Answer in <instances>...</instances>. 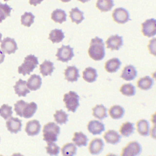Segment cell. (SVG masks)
<instances>
[{
  "label": "cell",
  "mask_w": 156,
  "mask_h": 156,
  "mask_svg": "<svg viewBox=\"0 0 156 156\" xmlns=\"http://www.w3.org/2000/svg\"><path fill=\"white\" fill-rule=\"evenodd\" d=\"M88 55L95 61L102 60L105 55V45L103 40L96 37L92 38L88 49Z\"/></svg>",
  "instance_id": "cell-1"
},
{
  "label": "cell",
  "mask_w": 156,
  "mask_h": 156,
  "mask_svg": "<svg viewBox=\"0 0 156 156\" xmlns=\"http://www.w3.org/2000/svg\"><path fill=\"white\" fill-rule=\"evenodd\" d=\"M60 132V127L54 122H49L46 124L43 129V140L47 143L57 141Z\"/></svg>",
  "instance_id": "cell-2"
},
{
  "label": "cell",
  "mask_w": 156,
  "mask_h": 156,
  "mask_svg": "<svg viewBox=\"0 0 156 156\" xmlns=\"http://www.w3.org/2000/svg\"><path fill=\"white\" fill-rule=\"evenodd\" d=\"M38 64V58L34 55L29 54L25 57L24 62L18 67V71L20 74H22L23 76L30 74V73L37 68Z\"/></svg>",
  "instance_id": "cell-3"
},
{
  "label": "cell",
  "mask_w": 156,
  "mask_h": 156,
  "mask_svg": "<svg viewBox=\"0 0 156 156\" xmlns=\"http://www.w3.org/2000/svg\"><path fill=\"white\" fill-rule=\"evenodd\" d=\"M79 96L77 93L73 91H69L63 96V102L68 111L73 113L76 112L79 107Z\"/></svg>",
  "instance_id": "cell-4"
},
{
  "label": "cell",
  "mask_w": 156,
  "mask_h": 156,
  "mask_svg": "<svg viewBox=\"0 0 156 156\" xmlns=\"http://www.w3.org/2000/svg\"><path fill=\"white\" fill-rule=\"evenodd\" d=\"M141 152V144L136 141H132L122 148L121 156H138Z\"/></svg>",
  "instance_id": "cell-5"
},
{
  "label": "cell",
  "mask_w": 156,
  "mask_h": 156,
  "mask_svg": "<svg viewBox=\"0 0 156 156\" xmlns=\"http://www.w3.org/2000/svg\"><path fill=\"white\" fill-rule=\"evenodd\" d=\"M57 60L62 62H68L71 60L74 56L73 48L69 45H62L57 49V54H55Z\"/></svg>",
  "instance_id": "cell-6"
},
{
  "label": "cell",
  "mask_w": 156,
  "mask_h": 156,
  "mask_svg": "<svg viewBox=\"0 0 156 156\" xmlns=\"http://www.w3.org/2000/svg\"><path fill=\"white\" fill-rule=\"evenodd\" d=\"M143 34L147 37H152L156 35V19L146 20L141 24Z\"/></svg>",
  "instance_id": "cell-7"
},
{
  "label": "cell",
  "mask_w": 156,
  "mask_h": 156,
  "mask_svg": "<svg viewBox=\"0 0 156 156\" xmlns=\"http://www.w3.org/2000/svg\"><path fill=\"white\" fill-rule=\"evenodd\" d=\"M112 17L113 20L118 24H124L130 20L129 12L122 7L115 9L112 13Z\"/></svg>",
  "instance_id": "cell-8"
},
{
  "label": "cell",
  "mask_w": 156,
  "mask_h": 156,
  "mask_svg": "<svg viewBox=\"0 0 156 156\" xmlns=\"http://www.w3.org/2000/svg\"><path fill=\"white\" fill-rule=\"evenodd\" d=\"M1 48L4 53L11 54L15 53L18 49V46L15 39L6 37L1 41Z\"/></svg>",
  "instance_id": "cell-9"
},
{
  "label": "cell",
  "mask_w": 156,
  "mask_h": 156,
  "mask_svg": "<svg viewBox=\"0 0 156 156\" xmlns=\"http://www.w3.org/2000/svg\"><path fill=\"white\" fill-rule=\"evenodd\" d=\"M105 43L108 49L118 51L123 45V39L121 36L115 34L109 37Z\"/></svg>",
  "instance_id": "cell-10"
},
{
  "label": "cell",
  "mask_w": 156,
  "mask_h": 156,
  "mask_svg": "<svg viewBox=\"0 0 156 156\" xmlns=\"http://www.w3.org/2000/svg\"><path fill=\"white\" fill-rule=\"evenodd\" d=\"M104 147V141L100 138H95L90 141L88 146V151L92 155H98L102 152Z\"/></svg>",
  "instance_id": "cell-11"
},
{
  "label": "cell",
  "mask_w": 156,
  "mask_h": 156,
  "mask_svg": "<svg viewBox=\"0 0 156 156\" xmlns=\"http://www.w3.org/2000/svg\"><path fill=\"white\" fill-rule=\"evenodd\" d=\"M87 129L94 135H100L105 130V125L99 120H91L87 124Z\"/></svg>",
  "instance_id": "cell-12"
},
{
  "label": "cell",
  "mask_w": 156,
  "mask_h": 156,
  "mask_svg": "<svg viewBox=\"0 0 156 156\" xmlns=\"http://www.w3.org/2000/svg\"><path fill=\"white\" fill-rule=\"evenodd\" d=\"M41 129V125L40 122L37 119L30 120L27 122L26 127H25V132L29 136H35L38 135Z\"/></svg>",
  "instance_id": "cell-13"
},
{
  "label": "cell",
  "mask_w": 156,
  "mask_h": 156,
  "mask_svg": "<svg viewBox=\"0 0 156 156\" xmlns=\"http://www.w3.org/2000/svg\"><path fill=\"white\" fill-rule=\"evenodd\" d=\"M64 74L65 79L70 82H76L80 77L79 69L75 66H68L64 71Z\"/></svg>",
  "instance_id": "cell-14"
},
{
  "label": "cell",
  "mask_w": 156,
  "mask_h": 156,
  "mask_svg": "<svg viewBox=\"0 0 156 156\" xmlns=\"http://www.w3.org/2000/svg\"><path fill=\"white\" fill-rule=\"evenodd\" d=\"M6 127L7 130L13 133H16L21 131L22 127L21 120L18 118L11 117L6 122Z\"/></svg>",
  "instance_id": "cell-15"
},
{
  "label": "cell",
  "mask_w": 156,
  "mask_h": 156,
  "mask_svg": "<svg viewBox=\"0 0 156 156\" xmlns=\"http://www.w3.org/2000/svg\"><path fill=\"white\" fill-rule=\"evenodd\" d=\"M136 76L137 71L135 67L132 65L126 66L121 74V77L126 81L133 80Z\"/></svg>",
  "instance_id": "cell-16"
},
{
  "label": "cell",
  "mask_w": 156,
  "mask_h": 156,
  "mask_svg": "<svg viewBox=\"0 0 156 156\" xmlns=\"http://www.w3.org/2000/svg\"><path fill=\"white\" fill-rule=\"evenodd\" d=\"M103 137L106 143L113 145L119 143L121 139V135L114 130H107L104 134Z\"/></svg>",
  "instance_id": "cell-17"
},
{
  "label": "cell",
  "mask_w": 156,
  "mask_h": 156,
  "mask_svg": "<svg viewBox=\"0 0 156 156\" xmlns=\"http://www.w3.org/2000/svg\"><path fill=\"white\" fill-rule=\"evenodd\" d=\"M26 82V80H23L21 79H20L14 85L15 92L19 97H25L27 94L30 93V90L27 87Z\"/></svg>",
  "instance_id": "cell-18"
},
{
  "label": "cell",
  "mask_w": 156,
  "mask_h": 156,
  "mask_svg": "<svg viewBox=\"0 0 156 156\" xmlns=\"http://www.w3.org/2000/svg\"><path fill=\"white\" fill-rule=\"evenodd\" d=\"M136 130L138 133L143 136H147L150 133V124L149 122L144 119H141L138 120L136 124Z\"/></svg>",
  "instance_id": "cell-19"
},
{
  "label": "cell",
  "mask_w": 156,
  "mask_h": 156,
  "mask_svg": "<svg viewBox=\"0 0 156 156\" xmlns=\"http://www.w3.org/2000/svg\"><path fill=\"white\" fill-rule=\"evenodd\" d=\"M41 78L39 75L32 74L28 79L26 85L27 88L31 91H35L38 90L41 86Z\"/></svg>",
  "instance_id": "cell-20"
},
{
  "label": "cell",
  "mask_w": 156,
  "mask_h": 156,
  "mask_svg": "<svg viewBox=\"0 0 156 156\" xmlns=\"http://www.w3.org/2000/svg\"><path fill=\"white\" fill-rule=\"evenodd\" d=\"M121 62L118 58H112L108 60L105 63V69L109 73H116L120 68Z\"/></svg>",
  "instance_id": "cell-21"
},
{
  "label": "cell",
  "mask_w": 156,
  "mask_h": 156,
  "mask_svg": "<svg viewBox=\"0 0 156 156\" xmlns=\"http://www.w3.org/2000/svg\"><path fill=\"white\" fill-rule=\"evenodd\" d=\"M98 76L97 70L92 67L86 68L82 73L83 80L88 83H93L95 82L97 79Z\"/></svg>",
  "instance_id": "cell-22"
},
{
  "label": "cell",
  "mask_w": 156,
  "mask_h": 156,
  "mask_svg": "<svg viewBox=\"0 0 156 156\" xmlns=\"http://www.w3.org/2000/svg\"><path fill=\"white\" fill-rule=\"evenodd\" d=\"M73 143L78 147H83L87 145L88 138L82 132H76L72 138Z\"/></svg>",
  "instance_id": "cell-23"
},
{
  "label": "cell",
  "mask_w": 156,
  "mask_h": 156,
  "mask_svg": "<svg viewBox=\"0 0 156 156\" xmlns=\"http://www.w3.org/2000/svg\"><path fill=\"white\" fill-rule=\"evenodd\" d=\"M92 114L96 118L102 120L107 117V109L103 104H97L92 108Z\"/></svg>",
  "instance_id": "cell-24"
},
{
  "label": "cell",
  "mask_w": 156,
  "mask_h": 156,
  "mask_svg": "<svg viewBox=\"0 0 156 156\" xmlns=\"http://www.w3.org/2000/svg\"><path fill=\"white\" fill-rule=\"evenodd\" d=\"M37 110V105L35 102H31L30 103L26 102L22 111V116L25 118H31L34 116Z\"/></svg>",
  "instance_id": "cell-25"
},
{
  "label": "cell",
  "mask_w": 156,
  "mask_h": 156,
  "mask_svg": "<svg viewBox=\"0 0 156 156\" xmlns=\"http://www.w3.org/2000/svg\"><path fill=\"white\" fill-rule=\"evenodd\" d=\"M108 113L112 119H119L124 116L125 110L119 105H114L109 108Z\"/></svg>",
  "instance_id": "cell-26"
},
{
  "label": "cell",
  "mask_w": 156,
  "mask_h": 156,
  "mask_svg": "<svg viewBox=\"0 0 156 156\" xmlns=\"http://www.w3.org/2000/svg\"><path fill=\"white\" fill-rule=\"evenodd\" d=\"M154 79L150 76H146L141 77L137 81V87L142 90H150L154 85Z\"/></svg>",
  "instance_id": "cell-27"
},
{
  "label": "cell",
  "mask_w": 156,
  "mask_h": 156,
  "mask_svg": "<svg viewBox=\"0 0 156 156\" xmlns=\"http://www.w3.org/2000/svg\"><path fill=\"white\" fill-rule=\"evenodd\" d=\"M119 130L121 136L124 137H128L134 132V124L131 122L126 121L121 124Z\"/></svg>",
  "instance_id": "cell-28"
},
{
  "label": "cell",
  "mask_w": 156,
  "mask_h": 156,
  "mask_svg": "<svg viewBox=\"0 0 156 156\" xmlns=\"http://www.w3.org/2000/svg\"><path fill=\"white\" fill-rule=\"evenodd\" d=\"M54 68H55L54 66V63L52 62L47 60H45L40 65V73L44 77L47 76H51L54 71Z\"/></svg>",
  "instance_id": "cell-29"
},
{
  "label": "cell",
  "mask_w": 156,
  "mask_h": 156,
  "mask_svg": "<svg viewBox=\"0 0 156 156\" xmlns=\"http://www.w3.org/2000/svg\"><path fill=\"white\" fill-rule=\"evenodd\" d=\"M69 17L73 23L77 24H80L84 19L83 12L79 9L78 7L73 8L69 12Z\"/></svg>",
  "instance_id": "cell-30"
},
{
  "label": "cell",
  "mask_w": 156,
  "mask_h": 156,
  "mask_svg": "<svg viewBox=\"0 0 156 156\" xmlns=\"http://www.w3.org/2000/svg\"><path fill=\"white\" fill-rule=\"evenodd\" d=\"M66 13L62 9H55L51 13V19L55 22L62 24L66 21Z\"/></svg>",
  "instance_id": "cell-31"
},
{
  "label": "cell",
  "mask_w": 156,
  "mask_h": 156,
  "mask_svg": "<svg viewBox=\"0 0 156 156\" xmlns=\"http://www.w3.org/2000/svg\"><path fill=\"white\" fill-rule=\"evenodd\" d=\"M96 6L101 12L110 11L114 6L113 0H97Z\"/></svg>",
  "instance_id": "cell-32"
},
{
  "label": "cell",
  "mask_w": 156,
  "mask_h": 156,
  "mask_svg": "<svg viewBox=\"0 0 156 156\" xmlns=\"http://www.w3.org/2000/svg\"><path fill=\"white\" fill-rule=\"evenodd\" d=\"M65 38V35L61 29H55L52 30L49 35V39L53 43H58Z\"/></svg>",
  "instance_id": "cell-33"
},
{
  "label": "cell",
  "mask_w": 156,
  "mask_h": 156,
  "mask_svg": "<svg viewBox=\"0 0 156 156\" xmlns=\"http://www.w3.org/2000/svg\"><path fill=\"white\" fill-rule=\"evenodd\" d=\"M61 152L63 156H74L77 153V147L73 143H68L62 146Z\"/></svg>",
  "instance_id": "cell-34"
},
{
  "label": "cell",
  "mask_w": 156,
  "mask_h": 156,
  "mask_svg": "<svg viewBox=\"0 0 156 156\" xmlns=\"http://www.w3.org/2000/svg\"><path fill=\"white\" fill-rule=\"evenodd\" d=\"M54 118L55 121L60 125L66 124L68 121V115L62 109L55 111L54 114Z\"/></svg>",
  "instance_id": "cell-35"
},
{
  "label": "cell",
  "mask_w": 156,
  "mask_h": 156,
  "mask_svg": "<svg viewBox=\"0 0 156 156\" xmlns=\"http://www.w3.org/2000/svg\"><path fill=\"white\" fill-rule=\"evenodd\" d=\"M119 91L122 94L128 97L134 96L136 93V89L135 86L130 83L123 84L121 87Z\"/></svg>",
  "instance_id": "cell-36"
},
{
  "label": "cell",
  "mask_w": 156,
  "mask_h": 156,
  "mask_svg": "<svg viewBox=\"0 0 156 156\" xmlns=\"http://www.w3.org/2000/svg\"><path fill=\"white\" fill-rule=\"evenodd\" d=\"M35 16L31 12H25L21 16V24L30 27L31 24L34 23Z\"/></svg>",
  "instance_id": "cell-37"
},
{
  "label": "cell",
  "mask_w": 156,
  "mask_h": 156,
  "mask_svg": "<svg viewBox=\"0 0 156 156\" xmlns=\"http://www.w3.org/2000/svg\"><path fill=\"white\" fill-rule=\"evenodd\" d=\"M12 7L7 4L0 3V23L10 15Z\"/></svg>",
  "instance_id": "cell-38"
},
{
  "label": "cell",
  "mask_w": 156,
  "mask_h": 156,
  "mask_svg": "<svg viewBox=\"0 0 156 156\" xmlns=\"http://www.w3.org/2000/svg\"><path fill=\"white\" fill-rule=\"evenodd\" d=\"M12 113V108L11 106L8 105L7 104H3L0 107V115L4 119L11 118Z\"/></svg>",
  "instance_id": "cell-39"
},
{
  "label": "cell",
  "mask_w": 156,
  "mask_h": 156,
  "mask_svg": "<svg viewBox=\"0 0 156 156\" xmlns=\"http://www.w3.org/2000/svg\"><path fill=\"white\" fill-rule=\"evenodd\" d=\"M46 152L51 156H57L60 152V147L55 143H48L46 147Z\"/></svg>",
  "instance_id": "cell-40"
},
{
  "label": "cell",
  "mask_w": 156,
  "mask_h": 156,
  "mask_svg": "<svg viewBox=\"0 0 156 156\" xmlns=\"http://www.w3.org/2000/svg\"><path fill=\"white\" fill-rule=\"evenodd\" d=\"M26 102H25L23 100H20L18 101L15 104H14V110L15 112H16V114L21 117L22 116V111L23 109V107L24 105L26 104Z\"/></svg>",
  "instance_id": "cell-41"
},
{
  "label": "cell",
  "mask_w": 156,
  "mask_h": 156,
  "mask_svg": "<svg viewBox=\"0 0 156 156\" xmlns=\"http://www.w3.org/2000/svg\"><path fill=\"white\" fill-rule=\"evenodd\" d=\"M147 48L150 54L156 56V37L153 38L149 40Z\"/></svg>",
  "instance_id": "cell-42"
},
{
  "label": "cell",
  "mask_w": 156,
  "mask_h": 156,
  "mask_svg": "<svg viewBox=\"0 0 156 156\" xmlns=\"http://www.w3.org/2000/svg\"><path fill=\"white\" fill-rule=\"evenodd\" d=\"M149 135L152 138H154V140H156V124L154 125L152 127V128L150 129Z\"/></svg>",
  "instance_id": "cell-43"
},
{
  "label": "cell",
  "mask_w": 156,
  "mask_h": 156,
  "mask_svg": "<svg viewBox=\"0 0 156 156\" xmlns=\"http://www.w3.org/2000/svg\"><path fill=\"white\" fill-rule=\"evenodd\" d=\"M44 0H29V2L30 5L36 6L37 5L40 4Z\"/></svg>",
  "instance_id": "cell-44"
},
{
  "label": "cell",
  "mask_w": 156,
  "mask_h": 156,
  "mask_svg": "<svg viewBox=\"0 0 156 156\" xmlns=\"http://www.w3.org/2000/svg\"><path fill=\"white\" fill-rule=\"evenodd\" d=\"M151 121L152 123L154 125L156 124V112H155L154 114L152 115Z\"/></svg>",
  "instance_id": "cell-45"
},
{
  "label": "cell",
  "mask_w": 156,
  "mask_h": 156,
  "mask_svg": "<svg viewBox=\"0 0 156 156\" xmlns=\"http://www.w3.org/2000/svg\"><path fill=\"white\" fill-rule=\"evenodd\" d=\"M4 58H5V54L1 50H0V64L4 62Z\"/></svg>",
  "instance_id": "cell-46"
},
{
  "label": "cell",
  "mask_w": 156,
  "mask_h": 156,
  "mask_svg": "<svg viewBox=\"0 0 156 156\" xmlns=\"http://www.w3.org/2000/svg\"><path fill=\"white\" fill-rule=\"evenodd\" d=\"M11 156H24V155L21 154L20 153H15V154H12Z\"/></svg>",
  "instance_id": "cell-47"
},
{
  "label": "cell",
  "mask_w": 156,
  "mask_h": 156,
  "mask_svg": "<svg viewBox=\"0 0 156 156\" xmlns=\"http://www.w3.org/2000/svg\"><path fill=\"white\" fill-rule=\"evenodd\" d=\"M105 156H118V155H116V154H113V153H109V154H107Z\"/></svg>",
  "instance_id": "cell-48"
},
{
  "label": "cell",
  "mask_w": 156,
  "mask_h": 156,
  "mask_svg": "<svg viewBox=\"0 0 156 156\" xmlns=\"http://www.w3.org/2000/svg\"><path fill=\"white\" fill-rule=\"evenodd\" d=\"M152 77L156 80V71L152 74Z\"/></svg>",
  "instance_id": "cell-49"
},
{
  "label": "cell",
  "mask_w": 156,
  "mask_h": 156,
  "mask_svg": "<svg viewBox=\"0 0 156 156\" xmlns=\"http://www.w3.org/2000/svg\"><path fill=\"white\" fill-rule=\"evenodd\" d=\"M78 1H79L80 2H81L82 3H85V2H88V1H89L90 0H78Z\"/></svg>",
  "instance_id": "cell-50"
},
{
  "label": "cell",
  "mask_w": 156,
  "mask_h": 156,
  "mask_svg": "<svg viewBox=\"0 0 156 156\" xmlns=\"http://www.w3.org/2000/svg\"><path fill=\"white\" fill-rule=\"evenodd\" d=\"M60 1H62V2H68L71 1V0H60Z\"/></svg>",
  "instance_id": "cell-51"
},
{
  "label": "cell",
  "mask_w": 156,
  "mask_h": 156,
  "mask_svg": "<svg viewBox=\"0 0 156 156\" xmlns=\"http://www.w3.org/2000/svg\"><path fill=\"white\" fill-rule=\"evenodd\" d=\"M1 38H2V34H1V33L0 32V42L1 41Z\"/></svg>",
  "instance_id": "cell-52"
},
{
  "label": "cell",
  "mask_w": 156,
  "mask_h": 156,
  "mask_svg": "<svg viewBox=\"0 0 156 156\" xmlns=\"http://www.w3.org/2000/svg\"><path fill=\"white\" fill-rule=\"evenodd\" d=\"M4 1H6V2H7V1H9V0H4Z\"/></svg>",
  "instance_id": "cell-53"
},
{
  "label": "cell",
  "mask_w": 156,
  "mask_h": 156,
  "mask_svg": "<svg viewBox=\"0 0 156 156\" xmlns=\"http://www.w3.org/2000/svg\"><path fill=\"white\" fill-rule=\"evenodd\" d=\"M0 156H3V155H0Z\"/></svg>",
  "instance_id": "cell-54"
}]
</instances>
